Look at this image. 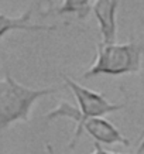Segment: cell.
I'll use <instances>...</instances> for the list:
<instances>
[{
	"label": "cell",
	"mask_w": 144,
	"mask_h": 154,
	"mask_svg": "<svg viewBox=\"0 0 144 154\" xmlns=\"http://www.w3.org/2000/svg\"><path fill=\"white\" fill-rule=\"evenodd\" d=\"M141 151H144V136L141 137V141H140L139 149H137V153H141Z\"/></svg>",
	"instance_id": "9c48e42d"
},
{
	"label": "cell",
	"mask_w": 144,
	"mask_h": 154,
	"mask_svg": "<svg viewBox=\"0 0 144 154\" xmlns=\"http://www.w3.org/2000/svg\"><path fill=\"white\" fill-rule=\"evenodd\" d=\"M139 45L134 42H99L96 58L93 64L84 72L85 78L99 74L119 75L136 72L140 68Z\"/></svg>",
	"instance_id": "3957f363"
},
{
	"label": "cell",
	"mask_w": 144,
	"mask_h": 154,
	"mask_svg": "<svg viewBox=\"0 0 144 154\" xmlns=\"http://www.w3.org/2000/svg\"><path fill=\"white\" fill-rule=\"evenodd\" d=\"M62 78L66 82V85L71 88L74 96L76 98L78 106L75 107L71 103L65 102V100H61L58 106L54 107L52 110H50L45 115L48 120L55 119V117H69V119L75 120V123H76L75 131H78L81 125L86 119L102 117L106 113L115 112V110H119V109L123 107V105H116V103L109 102L102 94L95 92V91L89 88H85L82 85H79L78 82L68 78L66 75H62Z\"/></svg>",
	"instance_id": "6da1fadb"
},
{
	"label": "cell",
	"mask_w": 144,
	"mask_h": 154,
	"mask_svg": "<svg viewBox=\"0 0 144 154\" xmlns=\"http://www.w3.org/2000/svg\"><path fill=\"white\" fill-rule=\"evenodd\" d=\"M90 11V5L89 0H61L58 6H52L47 9L42 14L48 13H57V14H66L74 13L78 16V19H84L86 14Z\"/></svg>",
	"instance_id": "52a82bcc"
},
{
	"label": "cell",
	"mask_w": 144,
	"mask_h": 154,
	"mask_svg": "<svg viewBox=\"0 0 144 154\" xmlns=\"http://www.w3.org/2000/svg\"><path fill=\"white\" fill-rule=\"evenodd\" d=\"M92 154H121V153H112V151H107L99 144V143H95L93 144V153Z\"/></svg>",
	"instance_id": "ba28073f"
},
{
	"label": "cell",
	"mask_w": 144,
	"mask_h": 154,
	"mask_svg": "<svg viewBox=\"0 0 144 154\" xmlns=\"http://www.w3.org/2000/svg\"><path fill=\"white\" fill-rule=\"evenodd\" d=\"M54 91V88H27L6 74L0 79V129H5L17 120L27 122L33 103L38 98L52 94Z\"/></svg>",
	"instance_id": "7a4b0ae2"
},
{
	"label": "cell",
	"mask_w": 144,
	"mask_h": 154,
	"mask_svg": "<svg viewBox=\"0 0 144 154\" xmlns=\"http://www.w3.org/2000/svg\"><path fill=\"white\" fill-rule=\"evenodd\" d=\"M86 131L95 139V143H105V144H124L129 146V140L120 131L117 130L115 125H112L109 120L103 117H90L81 125L78 131H75L72 136V140L69 143V147H74L75 141L79 139L82 131Z\"/></svg>",
	"instance_id": "277c9868"
},
{
	"label": "cell",
	"mask_w": 144,
	"mask_h": 154,
	"mask_svg": "<svg viewBox=\"0 0 144 154\" xmlns=\"http://www.w3.org/2000/svg\"><path fill=\"white\" fill-rule=\"evenodd\" d=\"M117 0H93L90 10L98 20L103 42H115L116 38Z\"/></svg>",
	"instance_id": "5b68a950"
},
{
	"label": "cell",
	"mask_w": 144,
	"mask_h": 154,
	"mask_svg": "<svg viewBox=\"0 0 144 154\" xmlns=\"http://www.w3.org/2000/svg\"><path fill=\"white\" fill-rule=\"evenodd\" d=\"M45 149H47V151H48V154H57L54 150H52V147L50 144H45Z\"/></svg>",
	"instance_id": "30bf717a"
},
{
	"label": "cell",
	"mask_w": 144,
	"mask_h": 154,
	"mask_svg": "<svg viewBox=\"0 0 144 154\" xmlns=\"http://www.w3.org/2000/svg\"><path fill=\"white\" fill-rule=\"evenodd\" d=\"M31 9L26 10L19 17H11L7 14L0 13V38L3 37L10 30H28V31H38V30H45L51 31L55 30V26H42V24H31Z\"/></svg>",
	"instance_id": "8992f818"
}]
</instances>
